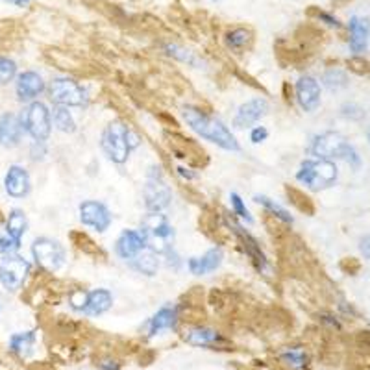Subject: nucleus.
<instances>
[{
    "mask_svg": "<svg viewBox=\"0 0 370 370\" xmlns=\"http://www.w3.org/2000/svg\"><path fill=\"white\" fill-rule=\"evenodd\" d=\"M37 343V334L34 330L30 331H19L9 337V352L15 354L17 357H28L34 352Z\"/></svg>",
    "mask_w": 370,
    "mask_h": 370,
    "instance_id": "obj_24",
    "label": "nucleus"
},
{
    "mask_svg": "<svg viewBox=\"0 0 370 370\" xmlns=\"http://www.w3.org/2000/svg\"><path fill=\"white\" fill-rule=\"evenodd\" d=\"M86 300H87V291L76 289V291H73V293L69 294V304H71V307H73V309H76V311L84 313Z\"/></svg>",
    "mask_w": 370,
    "mask_h": 370,
    "instance_id": "obj_35",
    "label": "nucleus"
},
{
    "mask_svg": "<svg viewBox=\"0 0 370 370\" xmlns=\"http://www.w3.org/2000/svg\"><path fill=\"white\" fill-rule=\"evenodd\" d=\"M19 249H21V243L11 239L9 235H0V254H2V256L17 254Z\"/></svg>",
    "mask_w": 370,
    "mask_h": 370,
    "instance_id": "obj_36",
    "label": "nucleus"
},
{
    "mask_svg": "<svg viewBox=\"0 0 370 370\" xmlns=\"http://www.w3.org/2000/svg\"><path fill=\"white\" fill-rule=\"evenodd\" d=\"M269 113V102L266 99H252L249 102H244V104L239 106L237 113H235L234 117V126L243 130V128H250L254 126L259 119H263Z\"/></svg>",
    "mask_w": 370,
    "mask_h": 370,
    "instance_id": "obj_13",
    "label": "nucleus"
},
{
    "mask_svg": "<svg viewBox=\"0 0 370 370\" xmlns=\"http://www.w3.org/2000/svg\"><path fill=\"white\" fill-rule=\"evenodd\" d=\"M113 307V294L108 289H93L87 291L86 307L84 315L87 316H100L108 313Z\"/></svg>",
    "mask_w": 370,
    "mask_h": 370,
    "instance_id": "obj_23",
    "label": "nucleus"
},
{
    "mask_svg": "<svg viewBox=\"0 0 370 370\" xmlns=\"http://www.w3.org/2000/svg\"><path fill=\"white\" fill-rule=\"evenodd\" d=\"M21 122L28 136L37 143H45L52 131V113L43 102H30L21 113Z\"/></svg>",
    "mask_w": 370,
    "mask_h": 370,
    "instance_id": "obj_5",
    "label": "nucleus"
},
{
    "mask_svg": "<svg viewBox=\"0 0 370 370\" xmlns=\"http://www.w3.org/2000/svg\"><path fill=\"white\" fill-rule=\"evenodd\" d=\"M45 91V81L36 71H24L15 81V93L21 102H34Z\"/></svg>",
    "mask_w": 370,
    "mask_h": 370,
    "instance_id": "obj_16",
    "label": "nucleus"
},
{
    "mask_svg": "<svg viewBox=\"0 0 370 370\" xmlns=\"http://www.w3.org/2000/svg\"><path fill=\"white\" fill-rule=\"evenodd\" d=\"M341 115L346 119H352V121H359V119L365 117V111H363L359 106H354V104H346L341 108Z\"/></svg>",
    "mask_w": 370,
    "mask_h": 370,
    "instance_id": "obj_37",
    "label": "nucleus"
},
{
    "mask_svg": "<svg viewBox=\"0 0 370 370\" xmlns=\"http://www.w3.org/2000/svg\"><path fill=\"white\" fill-rule=\"evenodd\" d=\"M366 136H369V141H370V128H369V131H366Z\"/></svg>",
    "mask_w": 370,
    "mask_h": 370,
    "instance_id": "obj_43",
    "label": "nucleus"
},
{
    "mask_svg": "<svg viewBox=\"0 0 370 370\" xmlns=\"http://www.w3.org/2000/svg\"><path fill=\"white\" fill-rule=\"evenodd\" d=\"M348 45L352 54H363L366 52V46H369V36H370V23L363 17H352L350 23H348Z\"/></svg>",
    "mask_w": 370,
    "mask_h": 370,
    "instance_id": "obj_18",
    "label": "nucleus"
},
{
    "mask_svg": "<svg viewBox=\"0 0 370 370\" xmlns=\"http://www.w3.org/2000/svg\"><path fill=\"white\" fill-rule=\"evenodd\" d=\"M143 196H145V206L149 213H161L163 209L171 206L172 191L159 167H152L146 174Z\"/></svg>",
    "mask_w": 370,
    "mask_h": 370,
    "instance_id": "obj_7",
    "label": "nucleus"
},
{
    "mask_svg": "<svg viewBox=\"0 0 370 370\" xmlns=\"http://www.w3.org/2000/svg\"><path fill=\"white\" fill-rule=\"evenodd\" d=\"M4 189L11 199H24L32 189L30 174L21 165H11L4 176Z\"/></svg>",
    "mask_w": 370,
    "mask_h": 370,
    "instance_id": "obj_15",
    "label": "nucleus"
},
{
    "mask_svg": "<svg viewBox=\"0 0 370 370\" xmlns=\"http://www.w3.org/2000/svg\"><path fill=\"white\" fill-rule=\"evenodd\" d=\"M359 252L365 259H370V235H365L359 239Z\"/></svg>",
    "mask_w": 370,
    "mask_h": 370,
    "instance_id": "obj_39",
    "label": "nucleus"
},
{
    "mask_svg": "<svg viewBox=\"0 0 370 370\" xmlns=\"http://www.w3.org/2000/svg\"><path fill=\"white\" fill-rule=\"evenodd\" d=\"M231 226H234V231L237 234V237H239L241 246H243L244 252L249 254V258H250V261L254 263V266H256L259 272H265L266 269H269V261H266L265 254H263V250H261V246H259L258 241L254 239L250 234H246V230H243L241 226H237V224H231Z\"/></svg>",
    "mask_w": 370,
    "mask_h": 370,
    "instance_id": "obj_19",
    "label": "nucleus"
},
{
    "mask_svg": "<svg viewBox=\"0 0 370 370\" xmlns=\"http://www.w3.org/2000/svg\"><path fill=\"white\" fill-rule=\"evenodd\" d=\"M146 246H149V243L139 230H124L115 243V252H117L119 258L130 263Z\"/></svg>",
    "mask_w": 370,
    "mask_h": 370,
    "instance_id": "obj_14",
    "label": "nucleus"
},
{
    "mask_svg": "<svg viewBox=\"0 0 370 370\" xmlns=\"http://www.w3.org/2000/svg\"><path fill=\"white\" fill-rule=\"evenodd\" d=\"M17 76V64L14 59L0 56V84H9Z\"/></svg>",
    "mask_w": 370,
    "mask_h": 370,
    "instance_id": "obj_32",
    "label": "nucleus"
},
{
    "mask_svg": "<svg viewBox=\"0 0 370 370\" xmlns=\"http://www.w3.org/2000/svg\"><path fill=\"white\" fill-rule=\"evenodd\" d=\"M222 263V250L221 249H211L204 256L199 258H189L187 259V269H189L191 274L194 276H206L209 272H215L221 266Z\"/></svg>",
    "mask_w": 370,
    "mask_h": 370,
    "instance_id": "obj_22",
    "label": "nucleus"
},
{
    "mask_svg": "<svg viewBox=\"0 0 370 370\" xmlns=\"http://www.w3.org/2000/svg\"><path fill=\"white\" fill-rule=\"evenodd\" d=\"M269 137V130L265 126H254L252 131H250V141H252L254 145H259L263 141Z\"/></svg>",
    "mask_w": 370,
    "mask_h": 370,
    "instance_id": "obj_38",
    "label": "nucleus"
},
{
    "mask_svg": "<svg viewBox=\"0 0 370 370\" xmlns=\"http://www.w3.org/2000/svg\"><path fill=\"white\" fill-rule=\"evenodd\" d=\"M80 221L87 228H93L99 234H104L113 222V215L108 206L99 200H86L80 204Z\"/></svg>",
    "mask_w": 370,
    "mask_h": 370,
    "instance_id": "obj_11",
    "label": "nucleus"
},
{
    "mask_svg": "<svg viewBox=\"0 0 370 370\" xmlns=\"http://www.w3.org/2000/svg\"><path fill=\"white\" fill-rule=\"evenodd\" d=\"M28 230V219L26 213L23 209H11L6 219V235H9L11 239L21 243Z\"/></svg>",
    "mask_w": 370,
    "mask_h": 370,
    "instance_id": "obj_26",
    "label": "nucleus"
},
{
    "mask_svg": "<svg viewBox=\"0 0 370 370\" xmlns=\"http://www.w3.org/2000/svg\"><path fill=\"white\" fill-rule=\"evenodd\" d=\"M23 122L15 113L8 111L4 115H0V146H4V149L17 146L23 139Z\"/></svg>",
    "mask_w": 370,
    "mask_h": 370,
    "instance_id": "obj_17",
    "label": "nucleus"
},
{
    "mask_svg": "<svg viewBox=\"0 0 370 370\" xmlns=\"http://www.w3.org/2000/svg\"><path fill=\"white\" fill-rule=\"evenodd\" d=\"M52 121H54V126L64 134H74L76 131V122H74L73 113L69 111V108H65V106H54Z\"/></svg>",
    "mask_w": 370,
    "mask_h": 370,
    "instance_id": "obj_27",
    "label": "nucleus"
},
{
    "mask_svg": "<svg viewBox=\"0 0 370 370\" xmlns=\"http://www.w3.org/2000/svg\"><path fill=\"white\" fill-rule=\"evenodd\" d=\"M100 146L113 163H119V165L126 163L131 152L130 143H128V126H124L121 121L109 122L102 131Z\"/></svg>",
    "mask_w": 370,
    "mask_h": 370,
    "instance_id": "obj_6",
    "label": "nucleus"
},
{
    "mask_svg": "<svg viewBox=\"0 0 370 370\" xmlns=\"http://www.w3.org/2000/svg\"><path fill=\"white\" fill-rule=\"evenodd\" d=\"M224 41L228 49L239 52L244 46H249V43L252 41V32H250L249 28H234V30L226 34Z\"/></svg>",
    "mask_w": 370,
    "mask_h": 370,
    "instance_id": "obj_28",
    "label": "nucleus"
},
{
    "mask_svg": "<svg viewBox=\"0 0 370 370\" xmlns=\"http://www.w3.org/2000/svg\"><path fill=\"white\" fill-rule=\"evenodd\" d=\"M32 256L37 265L46 272H58L67 261L64 244L50 237H37L32 244Z\"/></svg>",
    "mask_w": 370,
    "mask_h": 370,
    "instance_id": "obj_8",
    "label": "nucleus"
},
{
    "mask_svg": "<svg viewBox=\"0 0 370 370\" xmlns=\"http://www.w3.org/2000/svg\"><path fill=\"white\" fill-rule=\"evenodd\" d=\"M178 171V174H180L181 178H185V180H194V178H196V174H194V172H191L189 169H184V167H178L176 169Z\"/></svg>",
    "mask_w": 370,
    "mask_h": 370,
    "instance_id": "obj_41",
    "label": "nucleus"
},
{
    "mask_svg": "<svg viewBox=\"0 0 370 370\" xmlns=\"http://www.w3.org/2000/svg\"><path fill=\"white\" fill-rule=\"evenodd\" d=\"M311 154L316 159L341 158L350 163L354 169L361 167L359 154L339 131H324L321 136H316L311 143Z\"/></svg>",
    "mask_w": 370,
    "mask_h": 370,
    "instance_id": "obj_2",
    "label": "nucleus"
},
{
    "mask_svg": "<svg viewBox=\"0 0 370 370\" xmlns=\"http://www.w3.org/2000/svg\"><path fill=\"white\" fill-rule=\"evenodd\" d=\"M298 106L307 113H313L321 106V84L313 76H300L294 86Z\"/></svg>",
    "mask_w": 370,
    "mask_h": 370,
    "instance_id": "obj_12",
    "label": "nucleus"
},
{
    "mask_svg": "<svg viewBox=\"0 0 370 370\" xmlns=\"http://www.w3.org/2000/svg\"><path fill=\"white\" fill-rule=\"evenodd\" d=\"M49 95L56 106L80 108V106L87 104L86 91L73 78H54L50 81Z\"/></svg>",
    "mask_w": 370,
    "mask_h": 370,
    "instance_id": "obj_9",
    "label": "nucleus"
},
{
    "mask_svg": "<svg viewBox=\"0 0 370 370\" xmlns=\"http://www.w3.org/2000/svg\"><path fill=\"white\" fill-rule=\"evenodd\" d=\"M280 361L291 369H306L307 363H309V356H307V352H304L302 348L293 346L280 354Z\"/></svg>",
    "mask_w": 370,
    "mask_h": 370,
    "instance_id": "obj_30",
    "label": "nucleus"
},
{
    "mask_svg": "<svg viewBox=\"0 0 370 370\" xmlns=\"http://www.w3.org/2000/svg\"><path fill=\"white\" fill-rule=\"evenodd\" d=\"M180 321V313L176 306H163L158 313L149 321V337H156L161 331L174 330Z\"/></svg>",
    "mask_w": 370,
    "mask_h": 370,
    "instance_id": "obj_21",
    "label": "nucleus"
},
{
    "mask_svg": "<svg viewBox=\"0 0 370 370\" xmlns=\"http://www.w3.org/2000/svg\"><path fill=\"white\" fill-rule=\"evenodd\" d=\"M322 81H324V86L331 91H337L341 87H346L348 86V76L344 71L341 69H328L322 76Z\"/></svg>",
    "mask_w": 370,
    "mask_h": 370,
    "instance_id": "obj_31",
    "label": "nucleus"
},
{
    "mask_svg": "<svg viewBox=\"0 0 370 370\" xmlns=\"http://www.w3.org/2000/svg\"><path fill=\"white\" fill-rule=\"evenodd\" d=\"M254 200H256L259 206H263V208L271 213L274 219H280V221L285 222V224H293V217H291V213L287 211L285 208H281L280 204H276L272 199H269V196H263V194H256Z\"/></svg>",
    "mask_w": 370,
    "mask_h": 370,
    "instance_id": "obj_29",
    "label": "nucleus"
},
{
    "mask_svg": "<svg viewBox=\"0 0 370 370\" xmlns=\"http://www.w3.org/2000/svg\"><path fill=\"white\" fill-rule=\"evenodd\" d=\"M230 202H231V211H234L237 217H241L243 221H246V222L254 221L252 215H250V211H249V208H246V204L243 202V199H241L239 194L231 193L230 194Z\"/></svg>",
    "mask_w": 370,
    "mask_h": 370,
    "instance_id": "obj_34",
    "label": "nucleus"
},
{
    "mask_svg": "<svg viewBox=\"0 0 370 370\" xmlns=\"http://www.w3.org/2000/svg\"><path fill=\"white\" fill-rule=\"evenodd\" d=\"M184 121L187 122V126H189L196 136L209 141L213 145L221 146V149L228 150V152H239L241 150L239 141L235 139L234 134L224 126V122L217 121V119L208 115V113L202 111V109L193 108V106L184 108Z\"/></svg>",
    "mask_w": 370,
    "mask_h": 370,
    "instance_id": "obj_1",
    "label": "nucleus"
},
{
    "mask_svg": "<svg viewBox=\"0 0 370 370\" xmlns=\"http://www.w3.org/2000/svg\"><path fill=\"white\" fill-rule=\"evenodd\" d=\"M30 269H32V265L23 256H19V254L4 256V259L0 261V285L6 291L15 293L23 287L24 280L30 274Z\"/></svg>",
    "mask_w": 370,
    "mask_h": 370,
    "instance_id": "obj_10",
    "label": "nucleus"
},
{
    "mask_svg": "<svg viewBox=\"0 0 370 370\" xmlns=\"http://www.w3.org/2000/svg\"><path fill=\"white\" fill-rule=\"evenodd\" d=\"M130 265H131V269H136V271L141 272V274L156 276L158 274V269H159L158 254L154 252L150 246H146L145 250H141L136 258L131 259Z\"/></svg>",
    "mask_w": 370,
    "mask_h": 370,
    "instance_id": "obj_25",
    "label": "nucleus"
},
{
    "mask_svg": "<svg viewBox=\"0 0 370 370\" xmlns=\"http://www.w3.org/2000/svg\"><path fill=\"white\" fill-rule=\"evenodd\" d=\"M4 2H8V4H14V6H19V8H24V6H28L32 0H4Z\"/></svg>",
    "mask_w": 370,
    "mask_h": 370,
    "instance_id": "obj_42",
    "label": "nucleus"
},
{
    "mask_svg": "<svg viewBox=\"0 0 370 370\" xmlns=\"http://www.w3.org/2000/svg\"><path fill=\"white\" fill-rule=\"evenodd\" d=\"M319 19H321V21H324L326 24H330V26L341 28V23H339V21L335 17H331L330 14H324V11H322V14H319Z\"/></svg>",
    "mask_w": 370,
    "mask_h": 370,
    "instance_id": "obj_40",
    "label": "nucleus"
},
{
    "mask_svg": "<svg viewBox=\"0 0 370 370\" xmlns=\"http://www.w3.org/2000/svg\"><path fill=\"white\" fill-rule=\"evenodd\" d=\"M141 234L145 235L150 249L158 254H165L172 250L174 244V228L171 226L169 219L161 213H149L141 222Z\"/></svg>",
    "mask_w": 370,
    "mask_h": 370,
    "instance_id": "obj_4",
    "label": "nucleus"
},
{
    "mask_svg": "<svg viewBox=\"0 0 370 370\" xmlns=\"http://www.w3.org/2000/svg\"><path fill=\"white\" fill-rule=\"evenodd\" d=\"M213 2H221V0H213Z\"/></svg>",
    "mask_w": 370,
    "mask_h": 370,
    "instance_id": "obj_44",
    "label": "nucleus"
},
{
    "mask_svg": "<svg viewBox=\"0 0 370 370\" xmlns=\"http://www.w3.org/2000/svg\"><path fill=\"white\" fill-rule=\"evenodd\" d=\"M165 50H167V54H169V56H172V58L178 59V61H181V64L196 65V59H194L193 52H189V50H185L184 46L165 45Z\"/></svg>",
    "mask_w": 370,
    "mask_h": 370,
    "instance_id": "obj_33",
    "label": "nucleus"
},
{
    "mask_svg": "<svg viewBox=\"0 0 370 370\" xmlns=\"http://www.w3.org/2000/svg\"><path fill=\"white\" fill-rule=\"evenodd\" d=\"M185 343L196 348H213L224 344V337L221 331L208 328V326H196L185 334Z\"/></svg>",
    "mask_w": 370,
    "mask_h": 370,
    "instance_id": "obj_20",
    "label": "nucleus"
},
{
    "mask_svg": "<svg viewBox=\"0 0 370 370\" xmlns=\"http://www.w3.org/2000/svg\"><path fill=\"white\" fill-rule=\"evenodd\" d=\"M337 165L331 159H306L296 172V181L306 185L307 189H328L337 181Z\"/></svg>",
    "mask_w": 370,
    "mask_h": 370,
    "instance_id": "obj_3",
    "label": "nucleus"
}]
</instances>
